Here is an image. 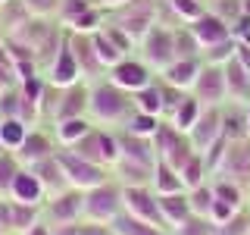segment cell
<instances>
[{"label":"cell","mask_w":250,"mask_h":235,"mask_svg":"<svg viewBox=\"0 0 250 235\" xmlns=\"http://www.w3.org/2000/svg\"><path fill=\"white\" fill-rule=\"evenodd\" d=\"M175 53H178V60L182 57H200L203 53V47H200L197 38H194L191 25H178L175 28Z\"/></svg>","instance_id":"60d3db41"},{"label":"cell","mask_w":250,"mask_h":235,"mask_svg":"<svg viewBox=\"0 0 250 235\" xmlns=\"http://www.w3.org/2000/svg\"><path fill=\"white\" fill-rule=\"evenodd\" d=\"M131 100H135V110H141V113L163 116V88H160V82H150L147 88L135 91Z\"/></svg>","instance_id":"1f68e13d"},{"label":"cell","mask_w":250,"mask_h":235,"mask_svg":"<svg viewBox=\"0 0 250 235\" xmlns=\"http://www.w3.org/2000/svg\"><path fill=\"white\" fill-rule=\"evenodd\" d=\"M216 176L231 179V182L241 185V179L250 176V138L244 141H229V151H225V160L219 166Z\"/></svg>","instance_id":"e0dca14e"},{"label":"cell","mask_w":250,"mask_h":235,"mask_svg":"<svg viewBox=\"0 0 250 235\" xmlns=\"http://www.w3.org/2000/svg\"><path fill=\"white\" fill-rule=\"evenodd\" d=\"M97 3L104 6V10H119V6H125L128 0H97Z\"/></svg>","instance_id":"6125c7cd"},{"label":"cell","mask_w":250,"mask_h":235,"mask_svg":"<svg viewBox=\"0 0 250 235\" xmlns=\"http://www.w3.org/2000/svg\"><path fill=\"white\" fill-rule=\"evenodd\" d=\"M156 166V163H153ZM153 166L147 163H135V160H122L113 166V172L119 176V185H150L153 182Z\"/></svg>","instance_id":"484cf974"},{"label":"cell","mask_w":250,"mask_h":235,"mask_svg":"<svg viewBox=\"0 0 250 235\" xmlns=\"http://www.w3.org/2000/svg\"><path fill=\"white\" fill-rule=\"evenodd\" d=\"M200 113H203V104H200V100H197V97H194V94H191V91H188V94H185V97H182V104H178L175 110H172V116H169V122H172V125H175V129H178V132H185V135H188V132H191V129H194V122H197V119H200Z\"/></svg>","instance_id":"cb8c5ba5"},{"label":"cell","mask_w":250,"mask_h":235,"mask_svg":"<svg viewBox=\"0 0 250 235\" xmlns=\"http://www.w3.org/2000/svg\"><path fill=\"white\" fill-rule=\"evenodd\" d=\"M191 31H194V38L200 41L203 50H207V47H216V44H222V41H229V38H231V25L222 19V16H216L213 10H207L200 19H194V22H191Z\"/></svg>","instance_id":"5bb4252c"},{"label":"cell","mask_w":250,"mask_h":235,"mask_svg":"<svg viewBox=\"0 0 250 235\" xmlns=\"http://www.w3.org/2000/svg\"><path fill=\"white\" fill-rule=\"evenodd\" d=\"M82 216H84V191H78V188H66V191L47 198L44 204V219L50 226L82 223Z\"/></svg>","instance_id":"ba28073f"},{"label":"cell","mask_w":250,"mask_h":235,"mask_svg":"<svg viewBox=\"0 0 250 235\" xmlns=\"http://www.w3.org/2000/svg\"><path fill=\"white\" fill-rule=\"evenodd\" d=\"M234 57H238V63L250 72V47L247 44H238V50H234Z\"/></svg>","instance_id":"680465c9"},{"label":"cell","mask_w":250,"mask_h":235,"mask_svg":"<svg viewBox=\"0 0 250 235\" xmlns=\"http://www.w3.org/2000/svg\"><path fill=\"white\" fill-rule=\"evenodd\" d=\"M94 3H97V0H60V13H57V16H60L62 25H72L78 16L88 13Z\"/></svg>","instance_id":"c3c4849f"},{"label":"cell","mask_w":250,"mask_h":235,"mask_svg":"<svg viewBox=\"0 0 250 235\" xmlns=\"http://www.w3.org/2000/svg\"><path fill=\"white\" fill-rule=\"evenodd\" d=\"M156 3H160V0H128L125 6L113 10V13H116L113 22H116V25H119L135 44H141V38H144L147 31L156 25Z\"/></svg>","instance_id":"8992f818"},{"label":"cell","mask_w":250,"mask_h":235,"mask_svg":"<svg viewBox=\"0 0 250 235\" xmlns=\"http://www.w3.org/2000/svg\"><path fill=\"white\" fill-rule=\"evenodd\" d=\"M57 154V147H53V141L44 135V132H38V129H31L25 141H22V147L16 151V157H19V163L22 166H31V163H38V160H44V157H53Z\"/></svg>","instance_id":"44dd1931"},{"label":"cell","mask_w":250,"mask_h":235,"mask_svg":"<svg viewBox=\"0 0 250 235\" xmlns=\"http://www.w3.org/2000/svg\"><path fill=\"white\" fill-rule=\"evenodd\" d=\"M19 85V72H16V63L10 57V50H6V44L0 41V91L6 88H16Z\"/></svg>","instance_id":"bcb514c9"},{"label":"cell","mask_w":250,"mask_h":235,"mask_svg":"<svg viewBox=\"0 0 250 235\" xmlns=\"http://www.w3.org/2000/svg\"><path fill=\"white\" fill-rule=\"evenodd\" d=\"M53 129H57V144L60 147H72L78 138H84L94 129V119L91 116H75V119L53 122Z\"/></svg>","instance_id":"d4e9b609"},{"label":"cell","mask_w":250,"mask_h":235,"mask_svg":"<svg viewBox=\"0 0 250 235\" xmlns=\"http://www.w3.org/2000/svg\"><path fill=\"white\" fill-rule=\"evenodd\" d=\"M25 235H53V229H50V223H47V219H41V223H35Z\"/></svg>","instance_id":"91938a15"},{"label":"cell","mask_w":250,"mask_h":235,"mask_svg":"<svg viewBox=\"0 0 250 235\" xmlns=\"http://www.w3.org/2000/svg\"><path fill=\"white\" fill-rule=\"evenodd\" d=\"M66 31H69V28H66ZM69 44H72L75 63H78V69H82V78H84V82H97V78L104 75L106 69L100 66L97 53H94L91 35H75V31H69Z\"/></svg>","instance_id":"ac0fdd59"},{"label":"cell","mask_w":250,"mask_h":235,"mask_svg":"<svg viewBox=\"0 0 250 235\" xmlns=\"http://www.w3.org/2000/svg\"><path fill=\"white\" fill-rule=\"evenodd\" d=\"M10 232V201H0V235Z\"/></svg>","instance_id":"6f0895ef"},{"label":"cell","mask_w":250,"mask_h":235,"mask_svg":"<svg viewBox=\"0 0 250 235\" xmlns=\"http://www.w3.org/2000/svg\"><path fill=\"white\" fill-rule=\"evenodd\" d=\"M153 151H156V160H166L172 169H178L182 172V166L188 160H191L194 154V144H191V138L185 135V132H178L175 125H172L169 119H160V125H156V132H153Z\"/></svg>","instance_id":"7a4b0ae2"},{"label":"cell","mask_w":250,"mask_h":235,"mask_svg":"<svg viewBox=\"0 0 250 235\" xmlns=\"http://www.w3.org/2000/svg\"><path fill=\"white\" fill-rule=\"evenodd\" d=\"M222 135L229 141L250 138V132H247V107L244 104H231V110H222Z\"/></svg>","instance_id":"4316f807"},{"label":"cell","mask_w":250,"mask_h":235,"mask_svg":"<svg viewBox=\"0 0 250 235\" xmlns=\"http://www.w3.org/2000/svg\"><path fill=\"white\" fill-rule=\"evenodd\" d=\"M109 82H116L122 91H128V94H135L141 88H147V85L153 82V69L147 66L144 60H135V57H125L122 63H116L113 69H109Z\"/></svg>","instance_id":"8fae6325"},{"label":"cell","mask_w":250,"mask_h":235,"mask_svg":"<svg viewBox=\"0 0 250 235\" xmlns=\"http://www.w3.org/2000/svg\"><path fill=\"white\" fill-rule=\"evenodd\" d=\"M178 176H182V182H185V191H191V188L203 185V176H209V172H207V163H203V154H200V151L194 154L191 160L182 166V172H178Z\"/></svg>","instance_id":"74e56055"},{"label":"cell","mask_w":250,"mask_h":235,"mask_svg":"<svg viewBox=\"0 0 250 235\" xmlns=\"http://www.w3.org/2000/svg\"><path fill=\"white\" fill-rule=\"evenodd\" d=\"M53 235H78V223H69V226H50Z\"/></svg>","instance_id":"94428289"},{"label":"cell","mask_w":250,"mask_h":235,"mask_svg":"<svg viewBox=\"0 0 250 235\" xmlns=\"http://www.w3.org/2000/svg\"><path fill=\"white\" fill-rule=\"evenodd\" d=\"M213 13L231 25L238 16H244V0H213Z\"/></svg>","instance_id":"816d5d0a"},{"label":"cell","mask_w":250,"mask_h":235,"mask_svg":"<svg viewBox=\"0 0 250 235\" xmlns=\"http://www.w3.org/2000/svg\"><path fill=\"white\" fill-rule=\"evenodd\" d=\"M234 50H238V41H234V38H229V41H222V44H216V47H207L200 57H203V63H216V66H225V63L234 57Z\"/></svg>","instance_id":"7dc6e473"},{"label":"cell","mask_w":250,"mask_h":235,"mask_svg":"<svg viewBox=\"0 0 250 235\" xmlns=\"http://www.w3.org/2000/svg\"><path fill=\"white\" fill-rule=\"evenodd\" d=\"M31 19H50L53 13H60V0H22Z\"/></svg>","instance_id":"f907efd6"},{"label":"cell","mask_w":250,"mask_h":235,"mask_svg":"<svg viewBox=\"0 0 250 235\" xmlns=\"http://www.w3.org/2000/svg\"><path fill=\"white\" fill-rule=\"evenodd\" d=\"M41 213H44V207L10 201V232H19V235H25V232H28L35 223H41Z\"/></svg>","instance_id":"83f0119b"},{"label":"cell","mask_w":250,"mask_h":235,"mask_svg":"<svg viewBox=\"0 0 250 235\" xmlns=\"http://www.w3.org/2000/svg\"><path fill=\"white\" fill-rule=\"evenodd\" d=\"M19 169H22V163L13 151L0 154V194H3V198H10V185H13V179H16Z\"/></svg>","instance_id":"b9f144b4"},{"label":"cell","mask_w":250,"mask_h":235,"mask_svg":"<svg viewBox=\"0 0 250 235\" xmlns=\"http://www.w3.org/2000/svg\"><path fill=\"white\" fill-rule=\"evenodd\" d=\"M106 25V10L100 3H94L88 13H82L72 25H66L69 31H75V35H94V31H100Z\"/></svg>","instance_id":"e575fe53"},{"label":"cell","mask_w":250,"mask_h":235,"mask_svg":"<svg viewBox=\"0 0 250 235\" xmlns=\"http://www.w3.org/2000/svg\"><path fill=\"white\" fill-rule=\"evenodd\" d=\"M160 119H163V116H150V113H141V110H131L128 119L122 122V129L131 132V135H138V138H153Z\"/></svg>","instance_id":"d590c367"},{"label":"cell","mask_w":250,"mask_h":235,"mask_svg":"<svg viewBox=\"0 0 250 235\" xmlns=\"http://www.w3.org/2000/svg\"><path fill=\"white\" fill-rule=\"evenodd\" d=\"M213 235H250V213L247 210H241V213H234L229 223L216 226Z\"/></svg>","instance_id":"681fc988"},{"label":"cell","mask_w":250,"mask_h":235,"mask_svg":"<svg viewBox=\"0 0 250 235\" xmlns=\"http://www.w3.org/2000/svg\"><path fill=\"white\" fill-rule=\"evenodd\" d=\"M222 135V107H203L200 119L194 122V129L188 132V138H191L194 151H207L213 141Z\"/></svg>","instance_id":"4fadbf2b"},{"label":"cell","mask_w":250,"mask_h":235,"mask_svg":"<svg viewBox=\"0 0 250 235\" xmlns=\"http://www.w3.org/2000/svg\"><path fill=\"white\" fill-rule=\"evenodd\" d=\"M213 194H216V201L231 204L234 210H244V191H241V185L231 182V179H219V182H213Z\"/></svg>","instance_id":"f35d334b"},{"label":"cell","mask_w":250,"mask_h":235,"mask_svg":"<svg viewBox=\"0 0 250 235\" xmlns=\"http://www.w3.org/2000/svg\"><path fill=\"white\" fill-rule=\"evenodd\" d=\"M91 44H94V53H97L100 66H104L106 72L116 66V63H122L125 57H128V53H122L119 47H116V44H113V41H109V38L104 35V28H100V31H94V35H91Z\"/></svg>","instance_id":"4dcf8cb0"},{"label":"cell","mask_w":250,"mask_h":235,"mask_svg":"<svg viewBox=\"0 0 250 235\" xmlns=\"http://www.w3.org/2000/svg\"><path fill=\"white\" fill-rule=\"evenodd\" d=\"M247 132H250V104H247Z\"/></svg>","instance_id":"be15d7a7"},{"label":"cell","mask_w":250,"mask_h":235,"mask_svg":"<svg viewBox=\"0 0 250 235\" xmlns=\"http://www.w3.org/2000/svg\"><path fill=\"white\" fill-rule=\"evenodd\" d=\"M156 204H160V213L166 219L169 232L175 226H182L188 216H191V204H188V191H175V194H156Z\"/></svg>","instance_id":"7402d4cb"},{"label":"cell","mask_w":250,"mask_h":235,"mask_svg":"<svg viewBox=\"0 0 250 235\" xmlns=\"http://www.w3.org/2000/svg\"><path fill=\"white\" fill-rule=\"evenodd\" d=\"M225 151H229V138H225V135H219L213 144L203 151V163H207L209 176H216V172H219V166H222V160H225Z\"/></svg>","instance_id":"f6af8a7d"},{"label":"cell","mask_w":250,"mask_h":235,"mask_svg":"<svg viewBox=\"0 0 250 235\" xmlns=\"http://www.w3.org/2000/svg\"><path fill=\"white\" fill-rule=\"evenodd\" d=\"M75 82H84V78H82V69H78V63H75L72 44H69V31H66L57 57H53V63L47 66V85H53V88L62 91V88H72Z\"/></svg>","instance_id":"30bf717a"},{"label":"cell","mask_w":250,"mask_h":235,"mask_svg":"<svg viewBox=\"0 0 250 235\" xmlns=\"http://www.w3.org/2000/svg\"><path fill=\"white\" fill-rule=\"evenodd\" d=\"M225 88H229V100L231 104H250V72L238 63V57H231L225 63Z\"/></svg>","instance_id":"d6986e66"},{"label":"cell","mask_w":250,"mask_h":235,"mask_svg":"<svg viewBox=\"0 0 250 235\" xmlns=\"http://www.w3.org/2000/svg\"><path fill=\"white\" fill-rule=\"evenodd\" d=\"M28 169L41 179V185L47 188V198H53V194H60V191H66V188H69L66 185V176H62V169H60V163H57V157H44V160L31 163Z\"/></svg>","instance_id":"603a6c76"},{"label":"cell","mask_w":250,"mask_h":235,"mask_svg":"<svg viewBox=\"0 0 250 235\" xmlns=\"http://www.w3.org/2000/svg\"><path fill=\"white\" fill-rule=\"evenodd\" d=\"M122 213V185L106 179L104 185L84 191V216L88 223H113Z\"/></svg>","instance_id":"277c9868"},{"label":"cell","mask_w":250,"mask_h":235,"mask_svg":"<svg viewBox=\"0 0 250 235\" xmlns=\"http://www.w3.org/2000/svg\"><path fill=\"white\" fill-rule=\"evenodd\" d=\"M141 60H144L153 72H163L169 63H175L178 60V53H175V28L156 22V25L141 38Z\"/></svg>","instance_id":"5b68a950"},{"label":"cell","mask_w":250,"mask_h":235,"mask_svg":"<svg viewBox=\"0 0 250 235\" xmlns=\"http://www.w3.org/2000/svg\"><path fill=\"white\" fill-rule=\"evenodd\" d=\"M72 154H78L82 160H88V163H97V166H104V151H100V132H97V125L88 132L84 138H78L72 147H69Z\"/></svg>","instance_id":"836d02e7"},{"label":"cell","mask_w":250,"mask_h":235,"mask_svg":"<svg viewBox=\"0 0 250 235\" xmlns=\"http://www.w3.org/2000/svg\"><path fill=\"white\" fill-rule=\"evenodd\" d=\"M0 154H3V144H0Z\"/></svg>","instance_id":"e7e4bbea"},{"label":"cell","mask_w":250,"mask_h":235,"mask_svg":"<svg viewBox=\"0 0 250 235\" xmlns=\"http://www.w3.org/2000/svg\"><path fill=\"white\" fill-rule=\"evenodd\" d=\"M10 201H19V204H35V207H44L47 204V188L41 185V179L35 176L28 166H22L16 172L13 185H10Z\"/></svg>","instance_id":"2e32d148"},{"label":"cell","mask_w":250,"mask_h":235,"mask_svg":"<svg viewBox=\"0 0 250 235\" xmlns=\"http://www.w3.org/2000/svg\"><path fill=\"white\" fill-rule=\"evenodd\" d=\"M231 38H234L238 44H247V47H250V13L238 16V19L231 22Z\"/></svg>","instance_id":"11a10c76"},{"label":"cell","mask_w":250,"mask_h":235,"mask_svg":"<svg viewBox=\"0 0 250 235\" xmlns=\"http://www.w3.org/2000/svg\"><path fill=\"white\" fill-rule=\"evenodd\" d=\"M163 3L169 6V13L175 16V22H182V25H191L194 19H200V16L207 13L203 0H163Z\"/></svg>","instance_id":"8d00e7d4"},{"label":"cell","mask_w":250,"mask_h":235,"mask_svg":"<svg viewBox=\"0 0 250 235\" xmlns=\"http://www.w3.org/2000/svg\"><path fill=\"white\" fill-rule=\"evenodd\" d=\"M78 235H116V232L109 223H88V219H82L78 223Z\"/></svg>","instance_id":"9f6ffc18"},{"label":"cell","mask_w":250,"mask_h":235,"mask_svg":"<svg viewBox=\"0 0 250 235\" xmlns=\"http://www.w3.org/2000/svg\"><path fill=\"white\" fill-rule=\"evenodd\" d=\"M213 201H216L213 185H207V182L188 191V204H191V213H197V216H209V207H213Z\"/></svg>","instance_id":"ab89813d"},{"label":"cell","mask_w":250,"mask_h":235,"mask_svg":"<svg viewBox=\"0 0 250 235\" xmlns=\"http://www.w3.org/2000/svg\"><path fill=\"white\" fill-rule=\"evenodd\" d=\"M104 35H106V38H109V41H113L116 47H119L122 53H128L131 47H135V41H131V38L125 35V31H122L119 25H116V22H106V25H104Z\"/></svg>","instance_id":"f5cc1de1"},{"label":"cell","mask_w":250,"mask_h":235,"mask_svg":"<svg viewBox=\"0 0 250 235\" xmlns=\"http://www.w3.org/2000/svg\"><path fill=\"white\" fill-rule=\"evenodd\" d=\"M150 188L156 194H175V191H185V182H182V176H178V169H172L166 160H156Z\"/></svg>","instance_id":"f1b7e54d"},{"label":"cell","mask_w":250,"mask_h":235,"mask_svg":"<svg viewBox=\"0 0 250 235\" xmlns=\"http://www.w3.org/2000/svg\"><path fill=\"white\" fill-rule=\"evenodd\" d=\"M122 213L160 226V229H169L160 213V204H156V191L150 185H122Z\"/></svg>","instance_id":"52a82bcc"},{"label":"cell","mask_w":250,"mask_h":235,"mask_svg":"<svg viewBox=\"0 0 250 235\" xmlns=\"http://www.w3.org/2000/svg\"><path fill=\"white\" fill-rule=\"evenodd\" d=\"M191 94L200 100L203 107H222L229 100V88H225V69L216 63H203L197 82H194Z\"/></svg>","instance_id":"9c48e42d"},{"label":"cell","mask_w":250,"mask_h":235,"mask_svg":"<svg viewBox=\"0 0 250 235\" xmlns=\"http://www.w3.org/2000/svg\"><path fill=\"white\" fill-rule=\"evenodd\" d=\"M57 163L62 169V176H66V185L69 188H78V191H91V188L104 185L106 182V166H97V163H88L82 160L78 154H72L69 147H57Z\"/></svg>","instance_id":"3957f363"},{"label":"cell","mask_w":250,"mask_h":235,"mask_svg":"<svg viewBox=\"0 0 250 235\" xmlns=\"http://www.w3.org/2000/svg\"><path fill=\"white\" fill-rule=\"evenodd\" d=\"M200 69H203V57H182V60L169 63V66L160 72V78L166 85H172V88H178V91L188 94L194 88V82H197Z\"/></svg>","instance_id":"9a60e30c"},{"label":"cell","mask_w":250,"mask_h":235,"mask_svg":"<svg viewBox=\"0 0 250 235\" xmlns=\"http://www.w3.org/2000/svg\"><path fill=\"white\" fill-rule=\"evenodd\" d=\"M28 125L22 122V119H0V144H3V151H19L22 147V141H25V135H28Z\"/></svg>","instance_id":"d6a6232c"},{"label":"cell","mask_w":250,"mask_h":235,"mask_svg":"<svg viewBox=\"0 0 250 235\" xmlns=\"http://www.w3.org/2000/svg\"><path fill=\"white\" fill-rule=\"evenodd\" d=\"M234 213H241V210H234L231 204L213 201V207H209V223H213V226H222V223H229V219H231Z\"/></svg>","instance_id":"db71d44e"},{"label":"cell","mask_w":250,"mask_h":235,"mask_svg":"<svg viewBox=\"0 0 250 235\" xmlns=\"http://www.w3.org/2000/svg\"><path fill=\"white\" fill-rule=\"evenodd\" d=\"M116 138H119V151H122L125 160L147 163V166H153V163H156V151H153V141L150 138H138V135H131V132H125V129L116 132Z\"/></svg>","instance_id":"ffe728a7"},{"label":"cell","mask_w":250,"mask_h":235,"mask_svg":"<svg viewBox=\"0 0 250 235\" xmlns=\"http://www.w3.org/2000/svg\"><path fill=\"white\" fill-rule=\"evenodd\" d=\"M109 226H113L116 235H172L169 229L150 226V223H144V219H135V216H128V213H119Z\"/></svg>","instance_id":"f546056e"},{"label":"cell","mask_w":250,"mask_h":235,"mask_svg":"<svg viewBox=\"0 0 250 235\" xmlns=\"http://www.w3.org/2000/svg\"><path fill=\"white\" fill-rule=\"evenodd\" d=\"M97 132H100V151H104V166H106V169H113L116 163L122 160L119 138H116V132H109V129H100V125H97Z\"/></svg>","instance_id":"7bdbcfd3"},{"label":"cell","mask_w":250,"mask_h":235,"mask_svg":"<svg viewBox=\"0 0 250 235\" xmlns=\"http://www.w3.org/2000/svg\"><path fill=\"white\" fill-rule=\"evenodd\" d=\"M88 97H91V85L88 82H75L72 88H62L60 100H57V110H53V122L88 116Z\"/></svg>","instance_id":"7c38bea8"},{"label":"cell","mask_w":250,"mask_h":235,"mask_svg":"<svg viewBox=\"0 0 250 235\" xmlns=\"http://www.w3.org/2000/svg\"><path fill=\"white\" fill-rule=\"evenodd\" d=\"M135 110V100H131L128 91H122L116 82L109 78H97L91 82V97H88V116L97 125H116V122H125L128 113Z\"/></svg>","instance_id":"6da1fadb"},{"label":"cell","mask_w":250,"mask_h":235,"mask_svg":"<svg viewBox=\"0 0 250 235\" xmlns=\"http://www.w3.org/2000/svg\"><path fill=\"white\" fill-rule=\"evenodd\" d=\"M3 3H6V0H0V6H3Z\"/></svg>","instance_id":"03108f58"},{"label":"cell","mask_w":250,"mask_h":235,"mask_svg":"<svg viewBox=\"0 0 250 235\" xmlns=\"http://www.w3.org/2000/svg\"><path fill=\"white\" fill-rule=\"evenodd\" d=\"M213 232H216V226L209 223V216H197V213H191L182 226L172 229V235H213Z\"/></svg>","instance_id":"ee69618b"}]
</instances>
